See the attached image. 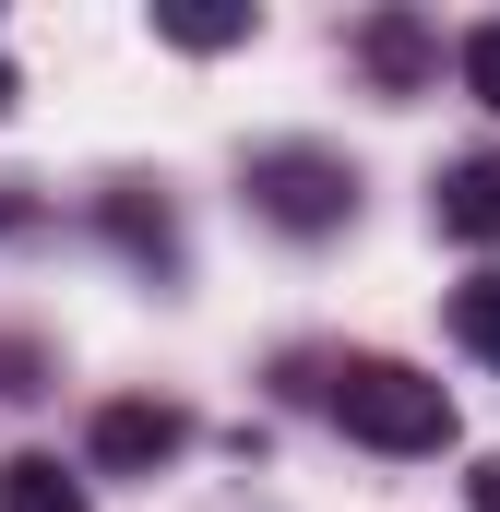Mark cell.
I'll return each mask as SVG.
<instances>
[{"mask_svg":"<svg viewBox=\"0 0 500 512\" xmlns=\"http://www.w3.org/2000/svg\"><path fill=\"white\" fill-rule=\"evenodd\" d=\"M322 405L370 453H441L453 441V393L429 382V370H405V358H334L322 370Z\"/></svg>","mask_w":500,"mask_h":512,"instance_id":"cell-1","label":"cell"},{"mask_svg":"<svg viewBox=\"0 0 500 512\" xmlns=\"http://www.w3.org/2000/svg\"><path fill=\"white\" fill-rule=\"evenodd\" d=\"M239 191H250V215L286 227V239H334V227L358 215V167L322 155V143H274V155H250Z\"/></svg>","mask_w":500,"mask_h":512,"instance_id":"cell-2","label":"cell"},{"mask_svg":"<svg viewBox=\"0 0 500 512\" xmlns=\"http://www.w3.org/2000/svg\"><path fill=\"white\" fill-rule=\"evenodd\" d=\"M179 441H191V417H179V405H155V393H120V405H96V441H84V453H96L108 477H155Z\"/></svg>","mask_w":500,"mask_h":512,"instance_id":"cell-3","label":"cell"},{"mask_svg":"<svg viewBox=\"0 0 500 512\" xmlns=\"http://www.w3.org/2000/svg\"><path fill=\"white\" fill-rule=\"evenodd\" d=\"M429 215H441V239H477V251H500V155H465V167H441Z\"/></svg>","mask_w":500,"mask_h":512,"instance_id":"cell-4","label":"cell"},{"mask_svg":"<svg viewBox=\"0 0 500 512\" xmlns=\"http://www.w3.org/2000/svg\"><path fill=\"white\" fill-rule=\"evenodd\" d=\"M0 512H84V477L60 453H12L0 465Z\"/></svg>","mask_w":500,"mask_h":512,"instance_id":"cell-5","label":"cell"},{"mask_svg":"<svg viewBox=\"0 0 500 512\" xmlns=\"http://www.w3.org/2000/svg\"><path fill=\"white\" fill-rule=\"evenodd\" d=\"M155 36H167V48H239L250 12H191V0H167V12H155Z\"/></svg>","mask_w":500,"mask_h":512,"instance_id":"cell-6","label":"cell"},{"mask_svg":"<svg viewBox=\"0 0 500 512\" xmlns=\"http://www.w3.org/2000/svg\"><path fill=\"white\" fill-rule=\"evenodd\" d=\"M453 334H465V346H477V358L500 370V274H477V286H453Z\"/></svg>","mask_w":500,"mask_h":512,"instance_id":"cell-7","label":"cell"},{"mask_svg":"<svg viewBox=\"0 0 500 512\" xmlns=\"http://www.w3.org/2000/svg\"><path fill=\"white\" fill-rule=\"evenodd\" d=\"M370 60H381V72H393V84H405V72L429 60V36H417L405 12H381V24H370Z\"/></svg>","mask_w":500,"mask_h":512,"instance_id":"cell-8","label":"cell"},{"mask_svg":"<svg viewBox=\"0 0 500 512\" xmlns=\"http://www.w3.org/2000/svg\"><path fill=\"white\" fill-rule=\"evenodd\" d=\"M465 84L500 108V24H477V36H465Z\"/></svg>","mask_w":500,"mask_h":512,"instance_id":"cell-9","label":"cell"},{"mask_svg":"<svg viewBox=\"0 0 500 512\" xmlns=\"http://www.w3.org/2000/svg\"><path fill=\"white\" fill-rule=\"evenodd\" d=\"M0 393H36V346H0Z\"/></svg>","mask_w":500,"mask_h":512,"instance_id":"cell-10","label":"cell"},{"mask_svg":"<svg viewBox=\"0 0 500 512\" xmlns=\"http://www.w3.org/2000/svg\"><path fill=\"white\" fill-rule=\"evenodd\" d=\"M465 501H477V512H500V453L477 465V477H465Z\"/></svg>","mask_w":500,"mask_h":512,"instance_id":"cell-11","label":"cell"},{"mask_svg":"<svg viewBox=\"0 0 500 512\" xmlns=\"http://www.w3.org/2000/svg\"><path fill=\"white\" fill-rule=\"evenodd\" d=\"M0 108H12V72H0Z\"/></svg>","mask_w":500,"mask_h":512,"instance_id":"cell-12","label":"cell"}]
</instances>
